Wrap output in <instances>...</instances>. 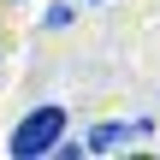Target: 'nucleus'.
Here are the masks:
<instances>
[{"label":"nucleus","instance_id":"nucleus-1","mask_svg":"<svg viewBox=\"0 0 160 160\" xmlns=\"http://www.w3.org/2000/svg\"><path fill=\"white\" fill-rule=\"evenodd\" d=\"M65 125H71V113L65 107H30L24 119H18V131H12V154L18 160H36V154H53V142L65 137Z\"/></svg>","mask_w":160,"mask_h":160},{"label":"nucleus","instance_id":"nucleus-2","mask_svg":"<svg viewBox=\"0 0 160 160\" xmlns=\"http://www.w3.org/2000/svg\"><path fill=\"white\" fill-rule=\"evenodd\" d=\"M148 131V119H137V125H119V119H107V125H95L89 137H83V154H113V148H125L131 137H142Z\"/></svg>","mask_w":160,"mask_h":160},{"label":"nucleus","instance_id":"nucleus-3","mask_svg":"<svg viewBox=\"0 0 160 160\" xmlns=\"http://www.w3.org/2000/svg\"><path fill=\"white\" fill-rule=\"evenodd\" d=\"M42 24H48V30H65V24H71V6H65V0H59V6H48V12H42Z\"/></svg>","mask_w":160,"mask_h":160}]
</instances>
